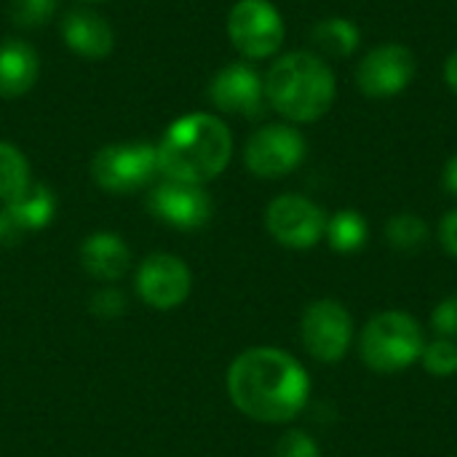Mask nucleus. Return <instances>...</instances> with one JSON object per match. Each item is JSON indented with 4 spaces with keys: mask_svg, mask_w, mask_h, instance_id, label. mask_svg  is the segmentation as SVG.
Here are the masks:
<instances>
[{
    "mask_svg": "<svg viewBox=\"0 0 457 457\" xmlns=\"http://www.w3.org/2000/svg\"><path fill=\"white\" fill-rule=\"evenodd\" d=\"M311 394L305 367L281 348H249L228 370V396L238 412L257 423L295 420Z\"/></svg>",
    "mask_w": 457,
    "mask_h": 457,
    "instance_id": "1",
    "label": "nucleus"
},
{
    "mask_svg": "<svg viewBox=\"0 0 457 457\" xmlns=\"http://www.w3.org/2000/svg\"><path fill=\"white\" fill-rule=\"evenodd\" d=\"M158 171L166 179L206 185L217 179L233 155L230 129L212 112H190L177 118L155 145Z\"/></svg>",
    "mask_w": 457,
    "mask_h": 457,
    "instance_id": "2",
    "label": "nucleus"
},
{
    "mask_svg": "<svg viewBox=\"0 0 457 457\" xmlns=\"http://www.w3.org/2000/svg\"><path fill=\"white\" fill-rule=\"evenodd\" d=\"M337 94L332 67L308 51H295L273 62L265 75V99L292 123H311L329 112Z\"/></svg>",
    "mask_w": 457,
    "mask_h": 457,
    "instance_id": "3",
    "label": "nucleus"
},
{
    "mask_svg": "<svg viewBox=\"0 0 457 457\" xmlns=\"http://www.w3.org/2000/svg\"><path fill=\"white\" fill-rule=\"evenodd\" d=\"M426 348L420 324L402 311H386L375 316L359 340V353L372 372L391 375L412 367Z\"/></svg>",
    "mask_w": 457,
    "mask_h": 457,
    "instance_id": "4",
    "label": "nucleus"
},
{
    "mask_svg": "<svg viewBox=\"0 0 457 457\" xmlns=\"http://www.w3.org/2000/svg\"><path fill=\"white\" fill-rule=\"evenodd\" d=\"M158 155L147 142H115L96 150L91 158V177L104 193L126 195L147 187L155 179Z\"/></svg>",
    "mask_w": 457,
    "mask_h": 457,
    "instance_id": "5",
    "label": "nucleus"
},
{
    "mask_svg": "<svg viewBox=\"0 0 457 457\" xmlns=\"http://www.w3.org/2000/svg\"><path fill=\"white\" fill-rule=\"evenodd\" d=\"M228 37L246 59H268L284 43V19L270 0H238L228 13Z\"/></svg>",
    "mask_w": 457,
    "mask_h": 457,
    "instance_id": "6",
    "label": "nucleus"
},
{
    "mask_svg": "<svg viewBox=\"0 0 457 457\" xmlns=\"http://www.w3.org/2000/svg\"><path fill=\"white\" fill-rule=\"evenodd\" d=\"M305 158V137L289 123H268L257 129L246 147L244 163L254 177L278 179L292 174Z\"/></svg>",
    "mask_w": 457,
    "mask_h": 457,
    "instance_id": "7",
    "label": "nucleus"
},
{
    "mask_svg": "<svg viewBox=\"0 0 457 457\" xmlns=\"http://www.w3.org/2000/svg\"><path fill=\"white\" fill-rule=\"evenodd\" d=\"M327 214L305 195H278L265 212L268 233L287 249H311L327 236Z\"/></svg>",
    "mask_w": 457,
    "mask_h": 457,
    "instance_id": "8",
    "label": "nucleus"
},
{
    "mask_svg": "<svg viewBox=\"0 0 457 457\" xmlns=\"http://www.w3.org/2000/svg\"><path fill=\"white\" fill-rule=\"evenodd\" d=\"M300 332H303V345L313 359L324 364H335L351 348L353 321L343 303L316 300L313 305L305 308Z\"/></svg>",
    "mask_w": 457,
    "mask_h": 457,
    "instance_id": "9",
    "label": "nucleus"
},
{
    "mask_svg": "<svg viewBox=\"0 0 457 457\" xmlns=\"http://www.w3.org/2000/svg\"><path fill=\"white\" fill-rule=\"evenodd\" d=\"M193 289V273L187 262L177 254H150L142 260L137 270V292L145 305L155 311L179 308Z\"/></svg>",
    "mask_w": 457,
    "mask_h": 457,
    "instance_id": "10",
    "label": "nucleus"
},
{
    "mask_svg": "<svg viewBox=\"0 0 457 457\" xmlns=\"http://www.w3.org/2000/svg\"><path fill=\"white\" fill-rule=\"evenodd\" d=\"M147 209L161 222L177 230H198L212 220L214 204L204 185H187L177 179H163L153 185L147 195Z\"/></svg>",
    "mask_w": 457,
    "mask_h": 457,
    "instance_id": "11",
    "label": "nucleus"
},
{
    "mask_svg": "<svg viewBox=\"0 0 457 457\" xmlns=\"http://www.w3.org/2000/svg\"><path fill=\"white\" fill-rule=\"evenodd\" d=\"M415 70H418V62L407 46L386 43V46H378L375 51H370L359 62L356 83L367 96L386 99V96L402 94L412 83Z\"/></svg>",
    "mask_w": 457,
    "mask_h": 457,
    "instance_id": "12",
    "label": "nucleus"
},
{
    "mask_svg": "<svg viewBox=\"0 0 457 457\" xmlns=\"http://www.w3.org/2000/svg\"><path fill=\"white\" fill-rule=\"evenodd\" d=\"M209 99L222 112L257 118L265 110V78L252 64L233 62L212 78Z\"/></svg>",
    "mask_w": 457,
    "mask_h": 457,
    "instance_id": "13",
    "label": "nucleus"
},
{
    "mask_svg": "<svg viewBox=\"0 0 457 457\" xmlns=\"http://www.w3.org/2000/svg\"><path fill=\"white\" fill-rule=\"evenodd\" d=\"M56 214V198L46 185H29L13 201H5L0 209V246H16L29 233H37L51 225Z\"/></svg>",
    "mask_w": 457,
    "mask_h": 457,
    "instance_id": "14",
    "label": "nucleus"
},
{
    "mask_svg": "<svg viewBox=\"0 0 457 457\" xmlns=\"http://www.w3.org/2000/svg\"><path fill=\"white\" fill-rule=\"evenodd\" d=\"M80 265L91 278L115 284L131 268V249L118 233L99 230L80 244Z\"/></svg>",
    "mask_w": 457,
    "mask_h": 457,
    "instance_id": "15",
    "label": "nucleus"
},
{
    "mask_svg": "<svg viewBox=\"0 0 457 457\" xmlns=\"http://www.w3.org/2000/svg\"><path fill=\"white\" fill-rule=\"evenodd\" d=\"M62 37L70 51H75L83 59H104L112 54L115 46V32L107 24L104 16L96 11H70L62 19Z\"/></svg>",
    "mask_w": 457,
    "mask_h": 457,
    "instance_id": "16",
    "label": "nucleus"
},
{
    "mask_svg": "<svg viewBox=\"0 0 457 457\" xmlns=\"http://www.w3.org/2000/svg\"><path fill=\"white\" fill-rule=\"evenodd\" d=\"M40 75V56L37 51L16 37L0 43V96L16 99L24 96Z\"/></svg>",
    "mask_w": 457,
    "mask_h": 457,
    "instance_id": "17",
    "label": "nucleus"
},
{
    "mask_svg": "<svg viewBox=\"0 0 457 457\" xmlns=\"http://www.w3.org/2000/svg\"><path fill=\"white\" fill-rule=\"evenodd\" d=\"M29 185H32V177H29L27 155L11 142H0V201L3 204L13 201Z\"/></svg>",
    "mask_w": 457,
    "mask_h": 457,
    "instance_id": "18",
    "label": "nucleus"
},
{
    "mask_svg": "<svg viewBox=\"0 0 457 457\" xmlns=\"http://www.w3.org/2000/svg\"><path fill=\"white\" fill-rule=\"evenodd\" d=\"M313 43L329 56H351L359 46V27L343 16L324 19L313 27Z\"/></svg>",
    "mask_w": 457,
    "mask_h": 457,
    "instance_id": "19",
    "label": "nucleus"
},
{
    "mask_svg": "<svg viewBox=\"0 0 457 457\" xmlns=\"http://www.w3.org/2000/svg\"><path fill=\"white\" fill-rule=\"evenodd\" d=\"M367 220L353 212V209H345V212H337L329 222H327V238H329V246L340 254H351V252H359L367 241Z\"/></svg>",
    "mask_w": 457,
    "mask_h": 457,
    "instance_id": "20",
    "label": "nucleus"
},
{
    "mask_svg": "<svg viewBox=\"0 0 457 457\" xmlns=\"http://www.w3.org/2000/svg\"><path fill=\"white\" fill-rule=\"evenodd\" d=\"M386 238L399 252H415L428 241V225L415 214H399L388 220Z\"/></svg>",
    "mask_w": 457,
    "mask_h": 457,
    "instance_id": "21",
    "label": "nucleus"
},
{
    "mask_svg": "<svg viewBox=\"0 0 457 457\" xmlns=\"http://www.w3.org/2000/svg\"><path fill=\"white\" fill-rule=\"evenodd\" d=\"M56 8H59V0H11L8 3V19L16 27L37 29L54 19Z\"/></svg>",
    "mask_w": 457,
    "mask_h": 457,
    "instance_id": "22",
    "label": "nucleus"
},
{
    "mask_svg": "<svg viewBox=\"0 0 457 457\" xmlns=\"http://www.w3.org/2000/svg\"><path fill=\"white\" fill-rule=\"evenodd\" d=\"M420 361L426 367L428 375L434 378H450L457 372V343L455 340H434L423 348L420 353Z\"/></svg>",
    "mask_w": 457,
    "mask_h": 457,
    "instance_id": "23",
    "label": "nucleus"
},
{
    "mask_svg": "<svg viewBox=\"0 0 457 457\" xmlns=\"http://www.w3.org/2000/svg\"><path fill=\"white\" fill-rule=\"evenodd\" d=\"M88 311L99 319H118L123 316L126 311V297L120 289L115 287H102L91 295V303H88Z\"/></svg>",
    "mask_w": 457,
    "mask_h": 457,
    "instance_id": "24",
    "label": "nucleus"
},
{
    "mask_svg": "<svg viewBox=\"0 0 457 457\" xmlns=\"http://www.w3.org/2000/svg\"><path fill=\"white\" fill-rule=\"evenodd\" d=\"M273 457H321V453L305 431H287L278 439Z\"/></svg>",
    "mask_w": 457,
    "mask_h": 457,
    "instance_id": "25",
    "label": "nucleus"
},
{
    "mask_svg": "<svg viewBox=\"0 0 457 457\" xmlns=\"http://www.w3.org/2000/svg\"><path fill=\"white\" fill-rule=\"evenodd\" d=\"M431 327L436 329L439 337L457 343V295L436 305V311L431 316Z\"/></svg>",
    "mask_w": 457,
    "mask_h": 457,
    "instance_id": "26",
    "label": "nucleus"
},
{
    "mask_svg": "<svg viewBox=\"0 0 457 457\" xmlns=\"http://www.w3.org/2000/svg\"><path fill=\"white\" fill-rule=\"evenodd\" d=\"M439 238H442V246L457 257V209L450 212L445 220H442V228H439Z\"/></svg>",
    "mask_w": 457,
    "mask_h": 457,
    "instance_id": "27",
    "label": "nucleus"
},
{
    "mask_svg": "<svg viewBox=\"0 0 457 457\" xmlns=\"http://www.w3.org/2000/svg\"><path fill=\"white\" fill-rule=\"evenodd\" d=\"M445 187L457 198V155H453L450 163L445 166Z\"/></svg>",
    "mask_w": 457,
    "mask_h": 457,
    "instance_id": "28",
    "label": "nucleus"
},
{
    "mask_svg": "<svg viewBox=\"0 0 457 457\" xmlns=\"http://www.w3.org/2000/svg\"><path fill=\"white\" fill-rule=\"evenodd\" d=\"M445 78H447V86L457 94V48L450 54V59L445 64Z\"/></svg>",
    "mask_w": 457,
    "mask_h": 457,
    "instance_id": "29",
    "label": "nucleus"
},
{
    "mask_svg": "<svg viewBox=\"0 0 457 457\" xmlns=\"http://www.w3.org/2000/svg\"><path fill=\"white\" fill-rule=\"evenodd\" d=\"M86 3H104V0H86Z\"/></svg>",
    "mask_w": 457,
    "mask_h": 457,
    "instance_id": "30",
    "label": "nucleus"
}]
</instances>
